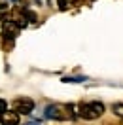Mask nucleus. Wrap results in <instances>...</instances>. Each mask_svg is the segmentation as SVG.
<instances>
[{
    "label": "nucleus",
    "instance_id": "1",
    "mask_svg": "<svg viewBox=\"0 0 123 125\" xmlns=\"http://www.w3.org/2000/svg\"><path fill=\"white\" fill-rule=\"evenodd\" d=\"M76 106H62V104H49L46 108V117L55 119V121H66V119H74L78 114H74Z\"/></svg>",
    "mask_w": 123,
    "mask_h": 125
},
{
    "label": "nucleus",
    "instance_id": "2",
    "mask_svg": "<svg viewBox=\"0 0 123 125\" xmlns=\"http://www.w3.org/2000/svg\"><path fill=\"white\" fill-rule=\"evenodd\" d=\"M104 114V104L99 101H91V102H82L78 106V116L83 119H97Z\"/></svg>",
    "mask_w": 123,
    "mask_h": 125
},
{
    "label": "nucleus",
    "instance_id": "3",
    "mask_svg": "<svg viewBox=\"0 0 123 125\" xmlns=\"http://www.w3.org/2000/svg\"><path fill=\"white\" fill-rule=\"evenodd\" d=\"M13 110L17 114H31L34 110V101L29 99V97H19L13 101Z\"/></svg>",
    "mask_w": 123,
    "mask_h": 125
},
{
    "label": "nucleus",
    "instance_id": "4",
    "mask_svg": "<svg viewBox=\"0 0 123 125\" xmlns=\"http://www.w3.org/2000/svg\"><path fill=\"white\" fill-rule=\"evenodd\" d=\"M0 125H19V114L15 110H6L0 114Z\"/></svg>",
    "mask_w": 123,
    "mask_h": 125
},
{
    "label": "nucleus",
    "instance_id": "5",
    "mask_svg": "<svg viewBox=\"0 0 123 125\" xmlns=\"http://www.w3.org/2000/svg\"><path fill=\"white\" fill-rule=\"evenodd\" d=\"M23 25L21 23H15V21H6L4 23V36H10V38H15L19 34V29Z\"/></svg>",
    "mask_w": 123,
    "mask_h": 125
},
{
    "label": "nucleus",
    "instance_id": "6",
    "mask_svg": "<svg viewBox=\"0 0 123 125\" xmlns=\"http://www.w3.org/2000/svg\"><path fill=\"white\" fill-rule=\"evenodd\" d=\"M112 112H114L115 116L123 117V104H121V102H115V104H112Z\"/></svg>",
    "mask_w": 123,
    "mask_h": 125
},
{
    "label": "nucleus",
    "instance_id": "7",
    "mask_svg": "<svg viewBox=\"0 0 123 125\" xmlns=\"http://www.w3.org/2000/svg\"><path fill=\"white\" fill-rule=\"evenodd\" d=\"M6 110H8V102L4 101V99H0V114H2V112H6Z\"/></svg>",
    "mask_w": 123,
    "mask_h": 125
},
{
    "label": "nucleus",
    "instance_id": "8",
    "mask_svg": "<svg viewBox=\"0 0 123 125\" xmlns=\"http://www.w3.org/2000/svg\"><path fill=\"white\" fill-rule=\"evenodd\" d=\"M57 4H59V10H66L68 8V2H66V0H57Z\"/></svg>",
    "mask_w": 123,
    "mask_h": 125
},
{
    "label": "nucleus",
    "instance_id": "9",
    "mask_svg": "<svg viewBox=\"0 0 123 125\" xmlns=\"http://www.w3.org/2000/svg\"><path fill=\"white\" fill-rule=\"evenodd\" d=\"M8 0H0V11H4V10H8Z\"/></svg>",
    "mask_w": 123,
    "mask_h": 125
},
{
    "label": "nucleus",
    "instance_id": "10",
    "mask_svg": "<svg viewBox=\"0 0 123 125\" xmlns=\"http://www.w3.org/2000/svg\"><path fill=\"white\" fill-rule=\"evenodd\" d=\"M25 125H40L38 121H31V123H25Z\"/></svg>",
    "mask_w": 123,
    "mask_h": 125
},
{
    "label": "nucleus",
    "instance_id": "11",
    "mask_svg": "<svg viewBox=\"0 0 123 125\" xmlns=\"http://www.w3.org/2000/svg\"><path fill=\"white\" fill-rule=\"evenodd\" d=\"M36 2H38V4H40V2H42V0H36Z\"/></svg>",
    "mask_w": 123,
    "mask_h": 125
},
{
    "label": "nucleus",
    "instance_id": "12",
    "mask_svg": "<svg viewBox=\"0 0 123 125\" xmlns=\"http://www.w3.org/2000/svg\"><path fill=\"white\" fill-rule=\"evenodd\" d=\"M0 21H2V17H0Z\"/></svg>",
    "mask_w": 123,
    "mask_h": 125
}]
</instances>
